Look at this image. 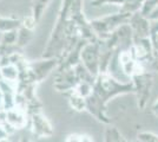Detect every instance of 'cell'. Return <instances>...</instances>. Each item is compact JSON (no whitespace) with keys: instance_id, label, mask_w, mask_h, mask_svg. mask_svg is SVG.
Instances as JSON below:
<instances>
[{"instance_id":"277c9868","label":"cell","mask_w":158,"mask_h":142,"mask_svg":"<svg viewBox=\"0 0 158 142\" xmlns=\"http://www.w3.org/2000/svg\"><path fill=\"white\" fill-rule=\"evenodd\" d=\"M158 6V0H144L142 6V15L149 17V14Z\"/></svg>"},{"instance_id":"6da1fadb","label":"cell","mask_w":158,"mask_h":142,"mask_svg":"<svg viewBox=\"0 0 158 142\" xmlns=\"http://www.w3.org/2000/svg\"><path fill=\"white\" fill-rule=\"evenodd\" d=\"M33 127H34V131L40 136L44 135H51L52 130H51V126L45 120V117L41 115H33Z\"/></svg>"},{"instance_id":"30bf717a","label":"cell","mask_w":158,"mask_h":142,"mask_svg":"<svg viewBox=\"0 0 158 142\" xmlns=\"http://www.w3.org/2000/svg\"><path fill=\"white\" fill-rule=\"evenodd\" d=\"M0 142H10V141H8L7 139H4V140H1V141H0Z\"/></svg>"},{"instance_id":"52a82bcc","label":"cell","mask_w":158,"mask_h":142,"mask_svg":"<svg viewBox=\"0 0 158 142\" xmlns=\"http://www.w3.org/2000/svg\"><path fill=\"white\" fill-rule=\"evenodd\" d=\"M17 41V33L15 32H7L4 36V43L5 44H13Z\"/></svg>"},{"instance_id":"3957f363","label":"cell","mask_w":158,"mask_h":142,"mask_svg":"<svg viewBox=\"0 0 158 142\" xmlns=\"http://www.w3.org/2000/svg\"><path fill=\"white\" fill-rule=\"evenodd\" d=\"M1 75L6 82H14L18 77V70L13 65H7L1 69Z\"/></svg>"},{"instance_id":"9c48e42d","label":"cell","mask_w":158,"mask_h":142,"mask_svg":"<svg viewBox=\"0 0 158 142\" xmlns=\"http://www.w3.org/2000/svg\"><path fill=\"white\" fill-rule=\"evenodd\" d=\"M28 19H31V17H30V18H26V19H25V24H26V21L28 20ZM31 20L34 21V19H33V18H32ZM26 27H27V28H32L33 26H32V25H31V24H30V21H28V24H27V25H26Z\"/></svg>"},{"instance_id":"7a4b0ae2","label":"cell","mask_w":158,"mask_h":142,"mask_svg":"<svg viewBox=\"0 0 158 142\" xmlns=\"http://www.w3.org/2000/svg\"><path fill=\"white\" fill-rule=\"evenodd\" d=\"M7 122L14 127V128H20V127H24L25 124V117L24 115L20 113L19 110H8L7 111Z\"/></svg>"},{"instance_id":"8992f818","label":"cell","mask_w":158,"mask_h":142,"mask_svg":"<svg viewBox=\"0 0 158 142\" xmlns=\"http://www.w3.org/2000/svg\"><path fill=\"white\" fill-rule=\"evenodd\" d=\"M90 89L91 88H90V85L87 83H81L78 87V89H77V95L81 96V97H86V96H89V95L91 94Z\"/></svg>"},{"instance_id":"8fae6325","label":"cell","mask_w":158,"mask_h":142,"mask_svg":"<svg viewBox=\"0 0 158 142\" xmlns=\"http://www.w3.org/2000/svg\"><path fill=\"white\" fill-rule=\"evenodd\" d=\"M2 102V95H1V93H0V103Z\"/></svg>"},{"instance_id":"ba28073f","label":"cell","mask_w":158,"mask_h":142,"mask_svg":"<svg viewBox=\"0 0 158 142\" xmlns=\"http://www.w3.org/2000/svg\"><path fill=\"white\" fill-rule=\"evenodd\" d=\"M7 135H8V134H7L6 131H5V129L0 127V141H1V140H4V139H6Z\"/></svg>"},{"instance_id":"5b68a950","label":"cell","mask_w":158,"mask_h":142,"mask_svg":"<svg viewBox=\"0 0 158 142\" xmlns=\"http://www.w3.org/2000/svg\"><path fill=\"white\" fill-rule=\"evenodd\" d=\"M139 141L140 142H158V136L153 133H140L139 134Z\"/></svg>"}]
</instances>
